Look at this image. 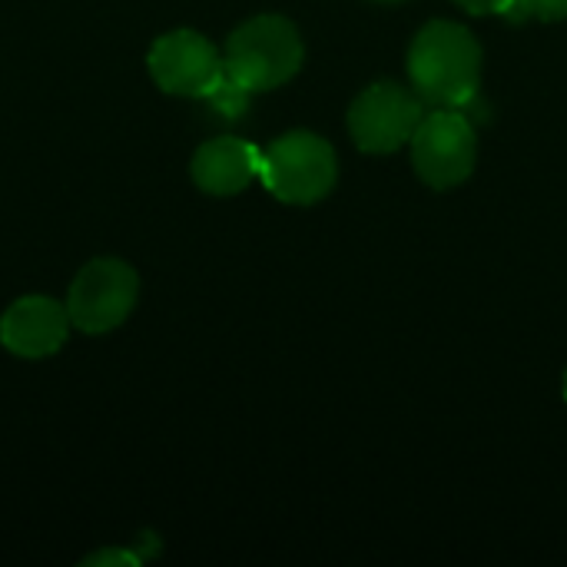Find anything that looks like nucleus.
<instances>
[{
	"instance_id": "1",
	"label": "nucleus",
	"mask_w": 567,
	"mask_h": 567,
	"mask_svg": "<svg viewBox=\"0 0 567 567\" xmlns=\"http://www.w3.org/2000/svg\"><path fill=\"white\" fill-rule=\"evenodd\" d=\"M409 83L432 110H465L478 96L482 47L462 23L432 20L409 47Z\"/></svg>"
},
{
	"instance_id": "2",
	"label": "nucleus",
	"mask_w": 567,
	"mask_h": 567,
	"mask_svg": "<svg viewBox=\"0 0 567 567\" xmlns=\"http://www.w3.org/2000/svg\"><path fill=\"white\" fill-rule=\"evenodd\" d=\"M306 60L302 37L289 17L259 13L239 23L223 50L226 73L249 93H266L289 83Z\"/></svg>"
},
{
	"instance_id": "3",
	"label": "nucleus",
	"mask_w": 567,
	"mask_h": 567,
	"mask_svg": "<svg viewBox=\"0 0 567 567\" xmlns=\"http://www.w3.org/2000/svg\"><path fill=\"white\" fill-rule=\"evenodd\" d=\"M259 179L279 203L312 206L336 189L339 159L322 136L309 130H292L262 150Z\"/></svg>"
},
{
	"instance_id": "4",
	"label": "nucleus",
	"mask_w": 567,
	"mask_h": 567,
	"mask_svg": "<svg viewBox=\"0 0 567 567\" xmlns=\"http://www.w3.org/2000/svg\"><path fill=\"white\" fill-rule=\"evenodd\" d=\"M140 299V276L130 262L123 259H93L86 262L70 289H66V312L73 329L86 332V336H106L113 329H120L130 312L136 309Z\"/></svg>"
},
{
	"instance_id": "5",
	"label": "nucleus",
	"mask_w": 567,
	"mask_h": 567,
	"mask_svg": "<svg viewBox=\"0 0 567 567\" xmlns=\"http://www.w3.org/2000/svg\"><path fill=\"white\" fill-rule=\"evenodd\" d=\"M412 166L432 189H452L465 183L478 159L475 123L465 110H432L422 116L412 136Z\"/></svg>"
},
{
	"instance_id": "6",
	"label": "nucleus",
	"mask_w": 567,
	"mask_h": 567,
	"mask_svg": "<svg viewBox=\"0 0 567 567\" xmlns=\"http://www.w3.org/2000/svg\"><path fill=\"white\" fill-rule=\"evenodd\" d=\"M422 116H425V103L415 90L382 80L362 90L349 106V133L362 153L382 156L412 143Z\"/></svg>"
},
{
	"instance_id": "7",
	"label": "nucleus",
	"mask_w": 567,
	"mask_h": 567,
	"mask_svg": "<svg viewBox=\"0 0 567 567\" xmlns=\"http://www.w3.org/2000/svg\"><path fill=\"white\" fill-rule=\"evenodd\" d=\"M146 66L156 86L173 96H206L226 73L219 50L199 30L186 27L156 37Z\"/></svg>"
},
{
	"instance_id": "8",
	"label": "nucleus",
	"mask_w": 567,
	"mask_h": 567,
	"mask_svg": "<svg viewBox=\"0 0 567 567\" xmlns=\"http://www.w3.org/2000/svg\"><path fill=\"white\" fill-rule=\"evenodd\" d=\"M73 322L50 296H20L0 316V346L17 359H50L63 349Z\"/></svg>"
},
{
	"instance_id": "9",
	"label": "nucleus",
	"mask_w": 567,
	"mask_h": 567,
	"mask_svg": "<svg viewBox=\"0 0 567 567\" xmlns=\"http://www.w3.org/2000/svg\"><path fill=\"white\" fill-rule=\"evenodd\" d=\"M262 150L239 136H216L203 143L189 163L193 183L209 196H236L252 179H259Z\"/></svg>"
},
{
	"instance_id": "10",
	"label": "nucleus",
	"mask_w": 567,
	"mask_h": 567,
	"mask_svg": "<svg viewBox=\"0 0 567 567\" xmlns=\"http://www.w3.org/2000/svg\"><path fill=\"white\" fill-rule=\"evenodd\" d=\"M508 17H518V20L538 17V20H548V23L567 20V0H515Z\"/></svg>"
},
{
	"instance_id": "11",
	"label": "nucleus",
	"mask_w": 567,
	"mask_h": 567,
	"mask_svg": "<svg viewBox=\"0 0 567 567\" xmlns=\"http://www.w3.org/2000/svg\"><path fill=\"white\" fill-rule=\"evenodd\" d=\"M462 10H468V13H512V7H515V0H455Z\"/></svg>"
},
{
	"instance_id": "12",
	"label": "nucleus",
	"mask_w": 567,
	"mask_h": 567,
	"mask_svg": "<svg viewBox=\"0 0 567 567\" xmlns=\"http://www.w3.org/2000/svg\"><path fill=\"white\" fill-rule=\"evenodd\" d=\"M136 561H140L136 555H130V551H116V548H113V551H96V555H90V558H86L83 565H86V567H93V565H136Z\"/></svg>"
},
{
	"instance_id": "13",
	"label": "nucleus",
	"mask_w": 567,
	"mask_h": 567,
	"mask_svg": "<svg viewBox=\"0 0 567 567\" xmlns=\"http://www.w3.org/2000/svg\"><path fill=\"white\" fill-rule=\"evenodd\" d=\"M565 402H567V372H565Z\"/></svg>"
},
{
	"instance_id": "14",
	"label": "nucleus",
	"mask_w": 567,
	"mask_h": 567,
	"mask_svg": "<svg viewBox=\"0 0 567 567\" xmlns=\"http://www.w3.org/2000/svg\"><path fill=\"white\" fill-rule=\"evenodd\" d=\"M382 3H395V0H382Z\"/></svg>"
}]
</instances>
